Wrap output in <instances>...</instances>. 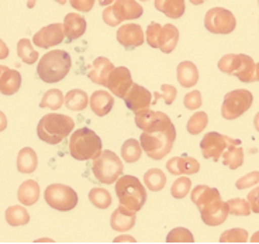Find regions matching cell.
Segmentation results:
<instances>
[{
    "label": "cell",
    "mask_w": 259,
    "mask_h": 244,
    "mask_svg": "<svg viewBox=\"0 0 259 244\" xmlns=\"http://www.w3.org/2000/svg\"><path fill=\"white\" fill-rule=\"evenodd\" d=\"M72 66V59L69 54L62 50H52L42 55L37 66V74L39 79L47 84H55L64 79Z\"/></svg>",
    "instance_id": "1"
},
{
    "label": "cell",
    "mask_w": 259,
    "mask_h": 244,
    "mask_svg": "<svg viewBox=\"0 0 259 244\" xmlns=\"http://www.w3.org/2000/svg\"><path fill=\"white\" fill-rule=\"evenodd\" d=\"M75 127V122L69 116L50 113L39 120L37 126V134L39 140L48 144H58L64 140L66 135L72 133Z\"/></svg>",
    "instance_id": "2"
},
{
    "label": "cell",
    "mask_w": 259,
    "mask_h": 244,
    "mask_svg": "<svg viewBox=\"0 0 259 244\" xmlns=\"http://www.w3.org/2000/svg\"><path fill=\"white\" fill-rule=\"evenodd\" d=\"M69 153L78 161L95 160L102 153V140L93 130L78 129L71 135Z\"/></svg>",
    "instance_id": "3"
},
{
    "label": "cell",
    "mask_w": 259,
    "mask_h": 244,
    "mask_svg": "<svg viewBox=\"0 0 259 244\" xmlns=\"http://www.w3.org/2000/svg\"><path fill=\"white\" fill-rule=\"evenodd\" d=\"M116 193L120 203L134 212L141 211L147 202L145 187L133 175H121L116 181Z\"/></svg>",
    "instance_id": "4"
},
{
    "label": "cell",
    "mask_w": 259,
    "mask_h": 244,
    "mask_svg": "<svg viewBox=\"0 0 259 244\" xmlns=\"http://www.w3.org/2000/svg\"><path fill=\"white\" fill-rule=\"evenodd\" d=\"M176 138L175 126L161 131H143L140 144L144 153L152 160H161L170 153Z\"/></svg>",
    "instance_id": "5"
},
{
    "label": "cell",
    "mask_w": 259,
    "mask_h": 244,
    "mask_svg": "<svg viewBox=\"0 0 259 244\" xmlns=\"http://www.w3.org/2000/svg\"><path fill=\"white\" fill-rule=\"evenodd\" d=\"M219 68L221 72L234 75L238 81L251 84L256 79V64L246 54H227L219 61Z\"/></svg>",
    "instance_id": "6"
},
{
    "label": "cell",
    "mask_w": 259,
    "mask_h": 244,
    "mask_svg": "<svg viewBox=\"0 0 259 244\" xmlns=\"http://www.w3.org/2000/svg\"><path fill=\"white\" fill-rule=\"evenodd\" d=\"M93 175L102 184H114L124 171L123 161L118 158V155L113 151H102L99 157L93 160L92 164Z\"/></svg>",
    "instance_id": "7"
},
{
    "label": "cell",
    "mask_w": 259,
    "mask_h": 244,
    "mask_svg": "<svg viewBox=\"0 0 259 244\" xmlns=\"http://www.w3.org/2000/svg\"><path fill=\"white\" fill-rule=\"evenodd\" d=\"M253 102L252 93L246 89L231 90L224 96L221 116L227 120H234L242 116L251 108Z\"/></svg>",
    "instance_id": "8"
},
{
    "label": "cell",
    "mask_w": 259,
    "mask_h": 244,
    "mask_svg": "<svg viewBox=\"0 0 259 244\" xmlns=\"http://www.w3.org/2000/svg\"><path fill=\"white\" fill-rule=\"evenodd\" d=\"M44 198L48 205L61 212H69L78 205V193L73 188L62 184L50 185L44 192Z\"/></svg>",
    "instance_id": "9"
},
{
    "label": "cell",
    "mask_w": 259,
    "mask_h": 244,
    "mask_svg": "<svg viewBox=\"0 0 259 244\" xmlns=\"http://www.w3.org/2000/svg\"><path fill=\"white\" fill-rule=\"evenodd\" d=\"M235 146H241L240 140L237 138H231L228 135L220 134V133H207V134L203 137V140L200 143L201 154L203 157L208 160V158H213V160H219L223 153L226 151L227 148L235 147Z\"/></svg>",
    "instance_id": "10"
},
{
    "label": "cell",
    "mask_w": 259,
    "mask_h": 244,
    "mask_svg": "<svg viewBox=\"0 0 259 244\" xmlns=\"http://www.w3.org/2000/svg\"><path fill=\"white\" fill-rule=\"evenodd\" d=\"M235 26L237 21L234 14L223 7L210 9L204 17V27L213 34H230L234 31Z\"/></svg>",
    "instance_id": "11"
},
{
    "label": "cell",
    "mask_w": 259,
    "mask_h": 244,
    "mask_svg": "<svg viewBox=\"0 0 259 244\" xmlns=\"http://www.w3.org/2000/svg\"><path fill=\"white\" fill-rule=\"evenodd\" d=\"M136 124L143 131H161L174 126L168 115L149 109L136 113Z\"/></svg>",
    "instance_id": "12"
},
{
    "label": "cell",
    "mask_w": 259,
    "mask_h": 244,
    "mask_svg": "<svg viewBox=\"0 0 259 244\" xmlns=\"http://www.w3.org/2000/svg\"><path fill=\"white\" fill-rule=\"evenodd\" d=\"M125 106L130 110H133L134 113H138L141 110L148 109L149 104L152 103V95L148 89H145L144 86L138 84H133L128 92L123 97Z\"/></svg>",
    "instance_id": "13"
},
{
    "label": "cell",
    "mask_w": 259,
    "mask_h": 244,
    "mask_svg": "<svg viewBox=\"0 0 259 244\" xmlns=\"http://www.w3.org/2000/svg\"><path fill=\"white\" fill-rule=\"evenodd\" d=\"M131 85H133V78H131L128 68H125V66L116 68L114 66V69L109 75L106 86L109 88V90H111L113 95H116L118 97H124L130 88H131Z\"/></svg>",
    "instance_id": "14"
},
{
    "label": "cell",
    "mask_w": 259,
    "mask_h": 244,
    "mask_svg": "<svg viewBox=\"0 0 259 244\" xmlns=\"http://www.w3.org/2000/svg\"><path fill=\"white\" fill-rule=\"evenodd\" d=\"M65 39L64 26L55 23V24H50V26L42 27L37 34H34L32 37V43L41 47V48H50L54 45L61 44Z\"/></svg>",
    "instance_id": "15"
},
{
    "label": "cell",
    "mask_w": 259,
    "mask_h": 244,
    "mask_svg": "<svg viewBox=\"0 0 259 244\" xmlns=\"http://www.w3.org/2000/svg\"><path fill=\"white\" fill-rule=\"evenodd\" d=\"M114 19L120 24L125 20L140 19L144 13V9L137 0H116L111 6Z\"/></svg>",
    "instance_id": "16"
},
{
    "label": "cell",
    "mask_w": 259,
    "mask_h": 244,
    "mask_svg": "<svg viewBox=\"0 0 259 244\" xmlns=\"http://www.w3.org/2000/svg\"><path fill=\"white\" fill-rule=\"evenodd\" d=\"M117 40L124 48H136L143 45L144 31L140 24L128 23L123 24L117 31Z\"/></svg>",
    "instance_id": "17"
},
{
    "label": "cell",
    "mask_w": 259,
    "mask_h": 244,
    "mask_svg": "<svg viewBox=\"0 0 259 244\" xmlns=\"http://www.w3.org/2000/svg\"><path fill=\"white\" fill-rule=\"evenodd\" d=\"M230 213V207L227 202L219 200L213 205L207 206L200 212L203 222L207 226H219L226 222L227 216Z\"/></svg>",
    "instance_id": "18"
},
{
    "label": "cell",
    "mask_w": 259,
    "mask_h": 244,
    "mask_svg": "<svg viewBox=\"0 0 259 244\" xmlns=\"http://www.w3.org/2000/svg\"><path fill=\"white\" fill-rule=\"evenodd\" d=\"M136 225V212L125 206H118L113 212L110 219V226L116 231H127Z\"/></svg>",
    "instance_id": "19"
},
{
    "label": "cell",
    "mask_w": 259,
    "mask_h": 244,
    "mask_svg": "<svg viewBox=\"0 0 259 244\" xmlns=\"http://www.w3.org/2000/svg\"><path fill=\"white\" fill-rule=\"evenodd\" d=\"M192 202L197 206L199 211H203L204 207H207L214 202L221 200L220 192L215 188H210L207 185H197L192 191Z\"/></svg>",
    "instance_id": "20"
},
{
    "label": "cell",
    "mask_w": 259,
    "mask_h": 244,
    "mask_svg": "<svg viewBox=\"0 0 259 244\" xmlns=\"http://www.w3.org/2000/svg\"><path fill=\"white\" fill-rule=\"evenodd\" d=\"M166 169L174 175H192L199 172L200 164L192 157H175L166 162Z\"/></svg>",
    "instance_id": "21"
},
{
    "label": "cell",
    "mask_w": 259,
    "mask_h": 244,
    "mask_svg": "<svg viewBox=\"0 0 259 244\" xmlns=\"http://www.w3.org/2000/svg\"><path fill=\"white\" fill-rule=\"evenodd\" d=\"M114 69V65L111 64L107 58L97 57L93 61V65L91 66V71L88 72V77L92 79V82H95L97 85H107V79L110 72Z\"/></svg>",
    "instance_id": "22"
},
{
    "label": "cell",
    "mask_w": 259,
    "mask_h": 244,
    "mask_svg": "<svg viewBox=\"0 0 259 244\" xmlns=\"http://www.w3.org/2000/svg\"><path fill=\"white\" fill-rule=\"evenodd\" d=\"M65 37L68 41L80 39L86 31V20L78 13H69L65 16L64 20Z\"/></svg>",
    "instance_id": "23"
},
{
    "label": "cell",
    "mask_w": 259,
    "mask_h": 244,
    "mask_svg": "<svg viewBox=\"0 0 259 244\" xmlns=\"http://www.w3.org/2000/svg\"><path fill=\"white\" fill-rule=\"evenodd\" d=\"M89 104H91L93 113L102 117V116L110 113V110L114 106V97L111 96L107 90H96L89 99Z\"/></svg>",
    "instance_id": "24"
},
{
    "label": "cell",
    "mask_w": 259,
    "mask_h": 244,
    "mask_svg": "<svg viewBox=\"0 0 259 244\" xmlns=\"http://www.w3.org/2000/svg\"><path fill=\"white\" fill-rule=\"evenodd\" d=\"M176 75H178L179 84L183 88H193L199 81V71H197L196 65L190 61H183L178 65Z\"/></svg>",
    "instance_id": "25"
},
{
    "label": "cell",
    "mask_w": 259,
    "mask_h": 244,
    "mask_svg": "<svg viewBox=\"0 0 259 244\" xmlns=\"http://www.w3.org/2000/svg\"><path fill=\"white\" fill-rule=\"evenodd\" d=\"M21 86V75H20L19 71L16 69H9L7 68L6 71L2 74L0 77V92L3 95H14L17 90L20 89Z\"/></svg>",
    "instance_id": "26"
},
{
    "label": "cell",
    "mask_w": 259,
    "mask_h": 244,
    "mask_svg": "<svg viewBox=\"0 0 259 244\" xmlns=\"http://www.w3.org/2000/svg\"><path fill=\"white\" fill-rule=\"evenodd\" d=\"M179 41V30L174 24H165L162 27L161 36H159V50L165 54H169L175 50Z\"/></svg>",
    "instance_id": "27"
},
{
    "label": "cell",
    "mask_w": 259,
    "mask_h": 244,
    "mask_svg": "<svg viewBox=\"0 0 259 244\" xmlns=\"http://www.w3.org/2000/svg\"><path fill=\"white\" fill-rule=\"evenodd\" d=\"M19 202L26 206H31L37 203L39 199V185L35 181L28 180L24 181L19 188Z\"/></svg>",
    "instance_id": "28"
},
{
    "label": "cell",
    "mask_w": 259,
    "mask_h": 244,
    "mask_svg": "<svg viewBox=\"0 0 259 244\" xmlns=\"http://www.w3.org/2000/svg\"><path fill=\"white\" fill-rule=\"evenodd\" d=\"M155 9L169 19H179L185 13L186 6L185 0H155Z\"/></svg>",
    "instance_id": "29"
},
{
    "label": "cell",
    "mask_w": 259,
    "mask_h": 244,
    "mask_svg": "<svg viewBox=\"0 0 259 244\" xmlns=\"http://www.w3.org/2000/svg\"><path fill=\"white\" fill-rule=\"evenodd\" d=\"M38 165V160H37V154L35 151L30 147L20 150L19 155H17V169L21 173H31L37 169Z\"/></svg>",
    "instance_id": "30"
},
{
    "label": "cell",
    "mask_w": 259,
    "mask_h": 244,
    "mask_svg": "<svg viewBox=\"0 0 259 244\" xmlns=\"http://www.w3.org/2000/svg\"><path fill=\"white\" fill-rule=\"evenodd\" d=\"M89 104V97L82 89H72L65 95V106L73 112H82Z\"/></svg>",
    "instance_id": "31"
},
{
    "label": "cell",
    "mask_w": 259,
    "mask_h": 244,
    "mask_svg": "<svg viewBox=\"0 0 259 244\" xmlns=\"http://www.w3.org/2000/svg\"><path fill=\"white\" fill-rule=\"evenodd\" d=\"M144 182H145V187L148 188L149 191L159 192V191L163 189L165 184H166V177H165L163 171H161L159 168H152V169H148L145 172Z\"/></svg>",
    "instance_id": "32"
},
{
    "label": "cell",
    "mask_w": 259,
    "mask_h": 244,
    "mask_svg": "<svg viewBox=\"0 0 259 244\" xmlns=\"http://www.w3.org/2000/svg\"><path fill=\"white\" fill-rule=\"evenodd\" d=\"M6 222L10 226H24L30 222V215L24 206H10L6 211Z\"/></svg>",
    "instance_id": "33"
},
{
    "label": "cell",
    "mask_w": 259,
    "mask_h": 244,
    "mask_svg": "<svg viewBox=\"0 0 259 244\" xmlns=\"http://www.w3.org/2000/svg\"><path fill=\"white\" fill-rule=\"evenodd\" d=\"M141 153H143V147L138 140L136 138H130L124 143L121 147V158L127 162H137L141 158Z\"/></svg>",
    "instance_id": "34"
},
{
    "label": "cell",
    "mask_w": 259,
    "mask_h": 244,
    "mask_svg": "<svg viewBox=\"0 0 259 244\" xmlns=\"http://www.w3.org/2000/svg\"><path fill=\"white\" fill-rule=\"evenodd\" d=\"M221 157H223L224 165L230 167L231 169L240 168L242 165V162H244V151H242V147H240V146L227 148Z\"/></svg>",
    "instance_id": "35"
},
{
    "label": "cell",
    "mask_w": 259,
    "mask_h": 244,
    "mask_svg": "<svg viewBox=\"0 0 259 244\" xmlns=\"http://www.w3.org/2000/svg\"><path fill=\"white\" fill-rule=\"evenodd\" d=\"M17 54H19V57L21 58V61L28 65L35 64V62L38 61L39 57L38 52L32 48L31 41L28 39H21L19 43H17Z\"/></svg>",
    "instance_id": "36"
},
{
    "label": "cell",
    "mask_w": 259,
    "mask_h": 244,
    "mask_svg": "<svg viewBox=\"0 0 259 244\" xmlns=\"http://www.w3.org/2000/svg\"><path fill=\"white\" fill-rule=\"evenodd\" d=\"M62 103H65V96L62 95V92L59 89H50L44 93L42 100L39 102V108L58 110L62 106Z\"/></svg>",
    "instance_id": "37"
},
{
    "label": "cell",
    "mask_w": 259,
    "mask_h": 244,
    "mask_svg": "<svg viewBox=\"0 0 259 244\" xmlns=\"http://www.w3.org/2000/svg\"><path fill=\"white\" fill-rule=\"evenodd\" d=\"M89 200L99 209H107L111 205V195L104 188H93L89 192Z\"/></svg>",
    "instance_id": "38"
},
{
    "label": "cell",
    "mask_w": 259,
    "mask_h": 244,
    "mask_svg": "<svg viewBox=\"0 0 259 244\" xmlns=\"http://www.w3.org/2000/svg\"><path fill=\"white\" fill-rule=\"evenodd\" d=\"M208 123V117L206 112H197L194 113L188 122V131L190 134H200L206 129Z\"/></svg>",
    "instance_id": "39"
},
{
    "label": "cell",
    "mask_w": 259,
    "mask_h": 244,
    "mask_svg": "<svg viewBox=\"0 0 259 244\" xmlns=\"http://www.w3.org/2000/svg\"><path fill=\"white\" fill-rule=\"evenodd\" d=\"M190 188H192V181L189 180L188 177H181L172 184L170 193L176 199H183L190 192Z\"/></svg>",
    "instance_id": "40"
},
{
    "label": "cell",
    "mask_w": 259,
    "mask_h": 244,
    "mask_svg": "<svg viewBox=\"0 0 259 244\" xmlns=\"http://www.w3.org/2000/svg\"><path fill=\"white\" fill-rule=\"evenodd\" d=\"M248 237V231L244 229H231L221 234L220 243H246Z\"/></svg>",
    "instance_id": "41"
},
{
    "label": "cell",
    "mask_w": 259,
    "mask_h": 244,
    "mask_svg": "<svg viewBox=\"0 0 259 244\" xmlns=\"http://www.w3.org/2000/svg\"><path fill=\"white\" fill-rule=\"evenodd\" d=\"M166 241L168 243H193L194 238L193 234L188 229H185V227H176L172 231H169Z\"/></svg>",
    "instance_id": "42"
},
{
    "label": "cell",
    "mask_w": 259,
    "mask_h": 244,
    "mask_svg": "<svg viewBox=\"0 0 259 244\" xmlns=\"http://www.w3.org/2000/svg\"><path fill=\"white\" fill-rule=\"evenodd\" d=\"M228 207H230V212L233 215H238V216H248L251 213V206L246 200L241 199V198H233L228 202Z\"/></svg>",
    "instance_id": "43"
},
{
    "label": "cell",
    "mask_w": 259,
    "mask_h": 244,
    "mask_svg": "<svg viewBox=\"0 0 259 244\" xmlns=\"http://www.w3.org/2000/svg\"><path fill=\"white\" fill-rule=\"evenodd\" d=\"M161 90V93L159 92L154 93V102H152V104H155L159 99H163L166 104H172V103L175 102L176 95H178V89H176L175 86H172V85H162Z\"/></svg>",
    "instance_id": "44"
},
{
    "label": "cell",
    "mask_w": 259,
    "mask_h": 244,
    "mask_svg": "<svg viewBox=\"0 0 259 244\" xmlns=\"http://www.w3.org/2000/svg\"><path fill=\"white\" fill-rule=\"evenodd\" d=\"M162 26L158 23H151L147 28V43H148L152 48H158L159 47V36H161Z\"/></svg>",
    "instance_id": "45"
},
{
    "label": "cell",
    "mask_w": 259,
    "mask_h": 244,
    "mask_svg": "<svg viewBox=\"0 0 259 244\" xmlns=\"http://www.w3.org/2000/svg\"><path fill=\"white\" fill-rule=\"evenodd\" d=\"M256 184H259V171H252V172L241 177L240 180L235 182V187L238 189H246V188H251Z\"/></svg>",
    "instance_id": "46"
},
{
    "label": "cell",
    "mask_w": 259,
    "mask_h": 244,
    "mask_svg": "<svg viewBox=\"0 0 259 244\" xmlns=\"http://www.w3.org/2000/svg\"><path fill=\"white\" fill-rule=\"evenodd\" d=\"M183 103L186 106V109L196 110L201 106V93L199 90H192L183 99Z\"/></svg>",
    "instance_id": "47"
},
{
    "label": "cell",
    "mask_w": 259,
    "mask_h": 244,
    "mask_svg": "<svg viewBox=\"0 0 259 244\" xmlns=\"http://www.w3.org/2000/svg\"><path fill=\"white\" fill-rule=\"evenodd\" d=\"M69 2H71V6L75 10L83 12V13L91 12L93 6H95V0H69Z\"/></svg>",
    "instance_id": "48"
},
{
    "label": "cell",
    "mask_w": 259,
    "mask_h": 244,
    "mask_svg": "<svg viewBox=\"0 0 259 244\" xmlns=\"http://www.w3.org/2000/svg\"><path fill=\"white\" fill-rule=\"evenodd\" d=\"M248 203L251 206V211L259 213V187L253 188L252 191L248 193Z\"/></svg>",
    "instance_id": "49"
},
{
    "label": "cell",
    "mask_w": 259,
    "mask_h": 244,
    "mask_svg": "<svg viewBox=\"0 0 259 244\" xmlns=\"http://www.w3.org/2000/svg\"><path fill=\"white\" fill-rule=\"evenodd\" d=\"M9 55V48H7V45L5 44V41L0 39V59H5Z\"/></svg>",
    "instance_id": "50"
},
{
    "label": "cell",
    "mask_w": 259,
    "mask_h": 244,
    "mask_svg": "<svg viewBox=\"0 0 259 244\" xmlns=\"http://www.w3.org/2000/svg\"><path fill=\"white\" fill-rule=\"evenodd\" d=\"M7 127V119L6 116L3 112H0V131H3V130Z\"/></svg>",
    "instance_id": "51"
},
{
    "label": "cell",
    "mask_w": 259,
    "mask_h": 244,
    "mask_svg": "<svg viewBox=\"0 0 259 244\" xmlns=\"http://www.w3.org/2000/svg\"><path fill=\"white\" fill-rule=\"evenodd\" d=\"M114 241L118 243V241H136V240L131 237V236H121V237H117Z\"/></svg>",
    "instance_id": "52"
},
{
    "label": "cell",
    "mask_w": 259,
    "mask_h": 244,
    "mask_svg": "<svg viewBox=\"0 0 259 244\" xmlns=\"http://www.w3.org/2000/svg\"><path fill=\"white\" fill-rule=\"evenodd\" d=\"M113 2H116V0H99V5H100V6L107 7L110 6Z\"/></svg>",
    "instance_id": "53"
},
{
    "label": "cell",
    "mask_w": 259,
    "mask_h": 244,
    "mask_svg": "<svg viewBox=\"0 0 259 244\" xmlns=\"http://www.w3.org/2000/svg\"><path fill=\"white\" fill-rule=\"evenodd\" d=\"M253 126H255V129H256V131L259 133V112L255 115V119H253Z\"/></svg>",
    "instance_id": "54"
},
{
    "label": "cell",
    "mask_w": 259,
    "mask_h": 244,
    "mask_svg": "<svg viewBox=\"0 0 259 244\" xmlns=\"http://www.w3.org/2000/svg\"><path fill=\"white\" fill-rule=\"evenodd\" d=\"M251 240V243H259V231H256V233H253L252 237L249 238Z\"/></svg>",
    "instance_id": "55"
},
{
    "label": "cell",
    "mask_w": 259,
    "mask_h": 244,
    "mask_svg": "<svg viewBox=\"0 0 259 244\" xmlns=\"http://www.w3.org/2000/svg\"><path fill=\"white\" fill-rule=\"evenodd\" d=\"M35 3H37V0H27V7L32 9V7L35 6Z\"/></svg>",
    "instance_id": "56"
},
{
    "label": "cell",
    "mask_w": 259,
    "mask_h": 244,
    "mask_svg": "<svg viewBox=\"0 0 259 244\" xmlns=\"http://www.w3.org/2000/svg\"><path fill=\"white\" fill-rule=\"evenodd\" d=\"M190 2H192L193 5H201V3H204L206 0H190Z\"/></svg>",
    "instance_id": "57"
},
{
    "label": "cell",
    "mask_w": 259,
    "mask_h": 244,
    "mask_svg": "<svg viewBox=\"0 0 259 244\" xmlns=\"http://www.w3.org/2000/svg\"><path fill=\"white\" fill-rule=\"evenodd\" d=\"M6 69H7V66H3V65H0V77H2V74L6 71Z\"/></svg>",
    "instance_id": "58"
},
{
    "label": "cell",
    "mask_w": 259,
    "mask_h": 244,
    "mask_svg": "<svg viewBox=\"0 0 259 244\" xmlns=\"http://www.w3.org/2000/svg\"><path fill=\"white\" fill-rule=\"evenodd\" d=\"M256 79L259 81V62L256 64Z\"/></svg>",
    "instance_id": "59"
},
{
    "label": "cell",
    "mask_w": 259,
    "mask_h": 244,
    "mask_svg": "<svg viewBox=\"0 0 259 244\" xmlns=\"http://www.w3.org/2000/svg\"><path fill=\"white\" fill-rule=\"evenodd\" d=\"M55 2H58L59 5H65L66 3V0H55Z\"/></svg>",
    "instance_id": "60"
},
{
    "label": "cell",
    "mask_w": 259,
    "mask_h": 244,
    "mask_svg": "<svg viewBox=\"0 0 259 244\" xmlns=\"http://www.w3.org/2000/svg\"><path fill=\"white\" fill-rule=\"evenodd\" d=\"M141 2H148V0H141Z\"/></svg>",
    "instance_id": "61"
},
{
    "label": "cell",
    "mask_w": 259,
    "mask_h": 244,
    "mask_svg": "<svg viewBox=\"0 0 259 244\" xmlns=\"http://www.w3.org/2000/svg\"><path fill=\"white\" fill-rule=\"evenodd\" d=\"M258 5H259V0H258Z\"/></svg>",
    "instance_id": "62"
}]
</instances>
